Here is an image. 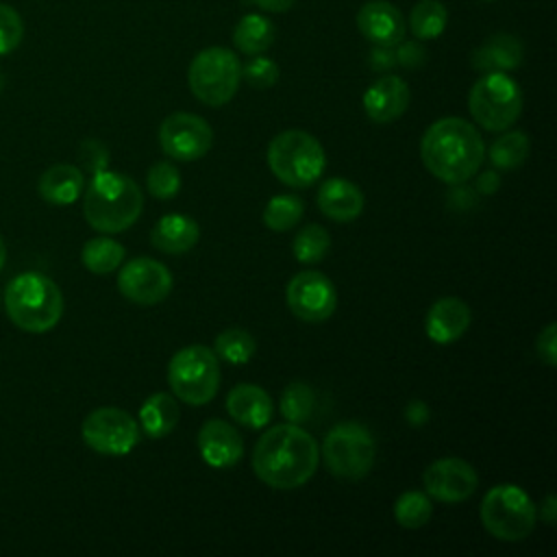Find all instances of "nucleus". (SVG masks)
Here are the masks:
<instances>
[{"mask_svg":"<svg viewBox=\"0 0 557 557\" xmlns=\"http://www.w3.org/2000/svg\"><path fill=\"white\" fill-rule=\"evenodd\" d=\"M168 385L176 400L207 405L220 389V359L202 344L185 346L170 359Z\"/></svg>","mask_w":557,"mask_h":557,"instance_id":"nucleus-6","label":"nucleus"},{"mask_svg":"<svg viewBox=\"0 0 557 557\" xmlns=\"http://www.w3.org/2000/svg\"><path fill=\"white\" fill-rule=\"evenodd\" d=\"M479 513L483 529L503 542L524 540L537 522V509L533 500L522 487L513 483L494 485L483 496Z\"/></svg>","mask_w":557,"mask_h":557,"instance_id":"nucleus-7","label":"nucleus"},{"mask_svg":"<svg viewBox=\"0 0 557 557\" xmlns=\"http://www.w3.org/2000/svg\"><path fill=\"white\" fill-rule=\"evenodd\" d=\"M363 205V191L348 178L331 176L318 189V209L335 222H350L359 218Z\"/></svg>","mask_w":557,"mask_h":557,"instance_id":"nucleus-21","label":"nucleus"},{"mask_svg":"<svg viewBox=\"0 0 557 557\" xmlns=\"http://www.w3.org/2000/svg\"><path fill=\"white\" fill-rule=\"evenodd\" d=\"M242 83L239 57L222 46H209L200 50L187 70L189 91L209 107L226 104Z\"/></svg>","mask_w":557,"mask_h":557,"instance_id":"nucleus-9","label":"nucleus"},{"mask_svg":"<svg viewBox=\"0 0 557 557\" xmlns=\"http://www.w3.org/2000/svg\"><path fill=\"white\" fill-rule=\"evenodd\" d=\"M172 272L157 259L137 257L122 265L117 274L120 294L135 305H157L172 292Z\"/></svg>","mask_w":557,"mask_h":557,"instance_id":"nucleus-14","label":"nucleus"},{"mask_svg":"<svg viewBox=\"0 0 557 557\" xmlns=\"http://www.w3.org/2000/svg\"><path fill=\"white\" fill-rule=\"evenodd\" d=\"M4 309L17 329L46 333L63 315V294L46 274L22 272L4 289Z\"/></svg>","mask_w":557,"mask_h":557,"instance_id":"nucleus-4","label":"nucleus"},{"mask_svg":"<svg viewBox=\"0 0 557 557\" xmlns=\"http://www.w3.org/2000/svg\"><path fill=\"white\" fill-rule=\"evenodd\" d=\"M331 248V235L320 224H307L302 226L294 242H292V255L300 263H318L326 257Z\"/></svg>","mask_w":557,"mask_h":557,"instance_id":"nucleus-34","label":"nucleus"},{"mask_svg":"<svg viewBox=\"0 0 557 557\" xmlns=\"http://www.w3.org/2000/svg\"><path fill=\"white\" fill-rule=\"evenodd\" d=\"M500 187V176L494 172V170H487V172H481L476 176V191L483 194V196H492L496 194Z\"/></svg>","mask_w":557,"mask_h":557,"instance_id":"nucleus-43","label":"nucleus"},{"mask_svg":"<svg viewBox=\"0 0 557 557\" xmlns=\"http://www.w3.org/2000/svg\"><path fill=\"white\" fill-rule=\"evenodd\" d=\"M524 57L522 41L511 33L490 35L474 52L472 67L479 72H511L520 67Z\"/></svg>","mask_w":557,"mask_h":557,"instance_id":"nucleus-22","label":"nucleus"},{"mask_svg":"<svg viewBox=\"0 0 557 557\" xmlns=\"http://www.w3.org/2000/svg\"><path fill=\"white\" fill-rule=\"evenodd\" d=\"M268 165L281 183L289 187H309L324 174L326 154L311 133L289 128L272 137L268 146Z\"/></svg>","mask_w":557,"mask_h":557,"instance_id":"nucleus-5","label":"nucleus"},{"mask_svg":"<svg viewBox=\"0 0 557 557\" xmlns=\"http://www.w3.org/2000/svg\"><path fill=\"white\" fill-rule=\"evenodd\" d=\"M139 422L117 407H98L81 424L83 442L91 450L111 457L128 455L139 444Z\"/></svg>","mask_w":557,"mask_h":557,"instance_id":"nucleus-11","label":"nucleus"},{"mask_svg":"<svg viewBox=\"0 0 557 557\" xmlns=\"http://www.w3.org/2000/svg\"><path fill=\"white\" fill-rule=\"evenodd\" d=\"M420 157L424 168L448 185L470 181L483 159L485 144L481 133L463 117H440L422 135Z\"/></svg>","mask_w":557,"mask_h":557,"instance_id":"nucleus-2","label":"nucleus"},{"mask_svg":"<svg viewBox=\"0 0 557 557\" xmlns=\"http://www.w3.org/2000/svg\"><path fill=\"white\" fill-rule=\"evenodd\" d=\"M398 48L394 50V57H396V65H403V67H422L424 61H426V50L422 44L418 41H400L396 44Z\"/></svg>","mask_w":557,"mask_h":557,"instance_id":"nucleus-39","label":"nucleus"},{"mask_svg":"<svg viewBox=\"0 0 557 557\" xmlns=\"http://www.w3.org/2000/svg\"><path fill=\"white\" fill-rule=\"evenodd\" d=\"M200 228L196 220L183 213H168L157 220L150 231V242L165 255H183L198 244Z\"/></svg>","mask_w":557,"mask_h":557,"instance_id":"nucleus-23","label":"nucleus"},{"mask_svg":"<svg viewBox=\"0 0 557 557\" xmlns=\"http://www.w3.org/2000/svg\"><path fill=\"white\" fill-rule=\"evenodd\" d=\"M281 416L292 422V424H305L307 420H311L313 409H315V394L313 389L302 383V381H292L283 394H281V403H278Z\"/></svg>","mask_w":557,"mask_h":557,"instance_id":"nucleus-31","label":"nucleus"},{"mask_svg":"<svg viewBox=\"0 0 557 557\" xmlns=\"http://www.w3.org/2000/svg\"><path fill=\"white\" fill-rule=\"evenodd\" d=\"M472 322L470 307L455 296H444L435 300L424 318V331L435 344H450L459 339Z\"/></svg>","mask_w":557,"mask_h":557,"instance_id":"nucleus-19","label":"nucleus"},{"mask_svg":"<svg viewBox=\"0 0 557 557\" xmlns=\"http://www.w3.org/2000/svg\"><path fill=\"white\" fill-rule=\"evenodd\" d=\"M320 448L300 424H276L255 444L252 470L268 487L296 490L318 470Z\"/></svg>","mask_w":557,"mask_h":557,"instance_id":"nucleus-1","label":"nucleus"},{"mask_svg":"<svg viewBox=\"0 0 557 557\" xmlns=\"http://www.w3.org/2000/svg\"><path fill=\"white\" fill-rule=\"evenodd\" d=\"M448 24V11L440 0H420L409 13V30L416 39L429 41L444 33Z\"/></svg>","mask_w":557,"mask_h":557,"instance_id":"nucleus-27","label":"nucleus"},{"mask_svg":"<svg viewBox=\"0 0 557 557\" xmlns=\"http://www.w3.org/2000/svg\"><path fill=\"white\" fill-rule=\"evenodd\" d=\"M429 418H431V411H429V407H426L424 400H411V403H407V407H405V420H407V424H411V426H422V424L429 422Z\"/></svg>","mask_w":557,"mask_h":557,"instance_id":"nucleus-41","label":"nucleus"},{"mask_svg":"<svg viewBox=\"0 0 557 557\" xmlns=\"http://www.w3.org/2000/svg\"><path fill=\"white\" fill-rule=\"evenodd\" d=\"M146 187L159 200L174 198L181 189V174L176 165H172L170 161L154 163L146 174Z\"/></svg>","mask_w":557,"mask_h":557,"instance_id":"nucleus-35","label":"nucleus"},{"mask_svg":"<svg viewBox=\"0 0 557 557\" xmlns=\"http://www.w3.org/2000/svg\"><path fill=\"white\" fill-rule=\"evenodd\" d=\"M485 2H494V0H485Z\"/></svg>","mask_w":557,"mask_h":557,"instance_id":"nucleus-49","label":"nucleus"},{"mask_svg":"<svg viewBox=\"0 0 557 557\" xmlns=\"http://www.w3.org/2000/svg\"><path fill=\"white\" fill-rule=\"evenodd\" d=\"M83 265L94 274H109L124 261V248L111 237H94L81 250Z\"/></svg>","mask_w":557,"mask_h":557,"instance_id":"nucleus-28","label":"nucleus"},{"mask_svg":"<svg viewBox=\"0 0 557 557\" xmlns=\"http://www.w3.org/2000/svg\"><path fill=\"white\" fill-rule=\"evenodd\" d=\"M285 300L298 320L324 322L337 307V292L326 274L318 270H302L289 278Z\"/></svg>","mask_w":557,"mask_h":557,"instance_id":"nucleus-12","label":"nucleus"},{"mask_svg":"<svg viewBox=\"0 0 557 557\" xmlns=\"http://www.w3.org/2000/svg\"><path fill=\"white\" fill-rule=\"evenodd\" d=\"M433 516V503L426 492H403L394 503V518L405 529H420Z\"/></svg>","mask_w":557,"mask_h":557,"instance_id":"nucleus-33","label":"nucleus"},{"mask_svg":"<svg viewBox=\"0 0 557 557\" xmlns=\"http://www.w3.org/2000/svg\"><path fill=\"white\" fill-rule=\"evenodd\" d=\"M472 120L490 131H507L522 113V91L507 72H485L468 94Z\"/></svg>","mask_w":557,"mask_h":557,"instance_id":"nucleus-8","label":"nucleus"},{"mask_svg":"<svg viewBox=\"0 0 557 557\" xmlns=\"http://www.w3.org/2000/svg\"><path fill=\"white\" fill-rule=\"evenodd\" d=\"M24 37V22L20 13L11 7L0 2V54L13 52Z\"/></svg>","mask_w":557,"mask_h":557,"instance_id":"nucleus-37","label":"nucleus"},{"mask_svg":"<svg viewBox=\"0 0 557 557\" xmlns=\"http://www.w3.org/2000/svg\"><path fill=\"white\" fill-rule=\"evenodd\" d=\"M555 511H557V505H555V496L548 494L544 498V503L540 505V518L546 522V524H555Z\"/></svg>","mask_w":557,"mask_h":557,"instance_id":"nucleus-46","label":"nucleus"},{"mask_svg":"<svg viewBox=\"0 0 557 557\" xmlns=\"http://www.w3.org/2000/svg\"><path fill=\"white\" fill-rule=\"evenodd\" d=\"M320 457L331 474L339 479H361L374 466L376 442L363 424L339 422L324 435Z\"/></svg>","mask_w":557,"mask_h":557,"instance_id":"nucleus-10","label":"nucleus"},{"mask_svg":"<svg viewBox=\"0 0 557 557\" xmlns=\"http://www.w3.org/2000/svg\"><path fill=\"white\" fill-rule=\"evenodd\" d=\"M83 194L85 220L100 233H122L141 215L144 196L139 185L126 174L100 170Z\"/></svg>","mask_w":557,"mask_h":557,"instance_id":"nucleus-3","label":"nucleus"},{"mask_svg":"<svg viewBox=\"0 0 557 557\" xmlns=\"http://www.w3.org/2000/svg\"><path fill=\"white\" fill-rule=\"evenodd\" d=\"M255 350H257L255 337L246 329H239V326L222 331L213 342L215 357L231 366H242V363L250 361Z\"/></svg>","mask_w":557,"mask_h":557,"instance_id":"nucleus-30","label":"nucleus"},{"mask_svg":"<svg viewBox=\"0 0 557 557\" xmlns=\"http://www.w3.org/2000/svg\"><path fill=\"white\" fill-rule=\"evenodd\" d=\"M2 87H4V74H2V70H0V91H2Z\"/></svg>","mask_w":557,"mask_h":557,"instance_id":"nucleus-48","label":"nucleus"},{"mask_svg":"<svg viewBox=\"0 0 557 557\" xmlns=\"http://www.w3.org/2000/svg\"><path fill=\"white\" fill-rule=\"evenodd\" d=\"M370 65L376 70V72H383V70H389L396 65V57H394V50L392 46H374L372 54H370Z\"/></svg>","mask_w":557,"mask_h":557,"instance_id":"nucleus-42","label":"nucleus"},{"mask_svg":"<svg viewBox=\"0 0 557 557\" xmlns=\"http://www.w3.org/2000/svg\"><path fill=\"white\" fill-rule=\"evenodd\" d=\"M85 189L83 170L72 163H57L48 168L39 181L37 191L50 205H72Z\"/></svg>","mask_w":557,"mask_h":557,"instance_id":"nucleus-24","label":"nucleus"},{"mask_svg":"<svg viewBox=\"0 0 557 557\" xmlns=\"http://www.w3.org/2000/svg\"><path fill=\"white\" fill-rule=\"evenodd\" d=\"M359 33L374 46H396L405 37V17L400 9L387 0H368L357 11Z\"/></svg>","mask_w":557,"mask_h":557,"instance_id":"nucleus-16","label":"nucleus"},{"mask_svg":"<svg viewBox=\"0 0 557 557\" xmlns=\"http://www.w3.org/2000/svg\"><path fill=\"white\" fill-rule=\"evenodd\" d=\"M411 100L409 85L396 74H383L363 91V111L376 124H389L398 120Z\"/></svg>","mask_w":557,"mask_h":557,"instance_id":"nucleus-17","label":"nucleus"},{"mask_svg":"<svg viewBox=\"0 0 557 557\" xmlns=\"http://www.w3.org/2000/svg\"><path fill=\"white\" fill-rule=\"evenodd\" d=\"M529 135L522 131H509L505 135H500L498 139L492 141L490 146V161L494 168L500 170H513L518 165H522L529 157Z\"/></svg>","mask_w":557,"mask_h":557,"instance_id":"nucleus-29","label":"nucleus"},{"mask_svg":"<svg viewBox=\"0 0 557 557\" xmlns=\"http://www.w3.org/2000/svg\"><path fill=\"white\" fill-rule=\"evenodd\" d=\"M226 411L235 422L248 429H261L272 420L274 403L259 385L239 383L226 396Z\"/></svg>","mask_w":557,"mask_h":557,"instance_id":"nucleus-20","label":"nucleus"},{"mask_svg":"<svg viewBox=\"0 0 557 557\" xmlns=\"http://www.w3.org/2000/svg\"><path fill=\"white\" fill-rule=\"evenodd\" d=\"M198 450L211 468H231L244 455V440L226 420H207L198 431Z\"/></svg>","mask_w":557,"mask_h":557,"instance_id":"nucleus-18","label":"nucleus"},{"mask_svg":"<svg viewBox=\"0 0 557 557\" xmlns=\"http://www.w3.org/2000/svg\"><path fill=\"white\" fill-rule=\"evenodd\" d=\"M274 41V24L261 13H246L233 30V44L239 52L255 57L263 54Z\"/></svg>","mask_w":557,"mask_h":557,"instance_id":"nucleus-26","label":"nucleus"},{"mask_svg":"<svg viewBox=\"0 0 557 557\" xmlns=\"http://www.w3.org/2000/svg\"><path fill=\"white\" fill-rule=\"evenodd\" d=\"M159 144L174 161H196L205 157L213 144L209 122L196 113H170L159 126Z\"/></svg>","mask_w":557,"mask_h":557,"instance_id":"nucleus-13","label":"nucleus"},{"mask_svg":"<svg viewBox=\"0 0 557 557\" xmlns=\"http://www.w3.org/2000/svg\"><path fill=\"white\" fill-rule=\"evenodd\" d=\"M424 492L440 503H463L479 485L476 470L459 457H442L426 466Z\"/></svg>","mask_w":557,"mask_h":557,"instance_id":"nucleus-15","label":"nucleus"},{"mask_svg":"<svg viewBox=\"0 0 557 557\" xmlns=\"http://www.w3.org/2000/svg\"><path fill=\"white\" fill-rule=\"evenodd\" d=\"M78 154H81L83 165H85L91 174H96V172H100V170H107L109 157H107V148H104L100 141H96V139H85V141L81 144Z\"/></svg>","mask_w":557,"mask_h":557,"instance_id":"nucleus-38","label":"nucleus"},{"mask_svg":"<svg viewBox=\"0 0 557 557\" xmlns=\"http://www.w3.org/2000/svg\"><path fill=\"white\" fill-rule=\"evenodd\" d=\"M178 422L176 396L168 392H157L148 396L139 409V429L144 435L157 440L165 437Z\"/></svg>","mask_w":557,"mask_h":557,"instance_id":"nucleus-25","label":"nucleus"},{"mask_svg":"<svg viewBox=\"0 0 557 557\" xmlns=\"http://www.w3.org/2000/svg\"><path fill=\"white\" fill-rule=\"evenodd\" d=\"M242 78L257 89H268L278 81V65L270 57L255 54L242 65Z\"/></svg>","mask_w":557,"mask_h":557,"instance_id":"nucleus-36","label":"nucleus"},{"mask_svg":"<svg viewBox=\"0 0 557 557\" xmlns=\"http://www.w3.org/2000/svg\"><path fill=\"white\" fill-rule=\"evenodd\" d=\"M294 2L296 0H255V4L268 13H285L287 9H292Z\"/></svg>","mask_w":557,"mask_h":557,"instance_id":"nucleus-45","label":"nucleus"},{"mask_svg":"<svg viewBox=\"0 0 557 557\" xmlns=\"http://www.w3.org/2000/svg\"><path fill=\"white\" fill-rule=\"evenodd\" d=\"M4 261H7V244H4V239L0 235V270L4 268Z\"/></svg>","mask_w":557,"mask_h":557,"instance_id":"nucleus-47","label":"nucleus"},{"mask_svg":"<svg viewBox=\"0 0 557 557\" xmlns=\"http://www.w3.org/2000/svg\"><path fill=\"white\" fill-rule=\"evenodd\" d=\"M305 213V205L298 196L294 194H281V196H272L263 209V224L270 231L283 233L294 228L300 218Z\"/></svg>","mask_w":557,"mask_h":557,"instance_id":"nucleus-32","label":"nucleus"},{"mask_svg":"<svg viewBox=\"0 0 557 557\" xmlns=\"http://www.w3.org/2000/svg\"><path fill=\"white\" fill-rule=\"evenodd\" d=\"M557 326L550 322L544 326V331L537 335V342H535V350H537V357L548 366L553 368L555 361H557Z\"/></svg>","mask_w":557,"mask_h":557,"instance_id":"nucleus-40","label":"nucleus"},{"mask_svg":"<svg viewBox=\"0 0 557 557\" xmlns=\"http://www.w3.org/2000/svg\"><path fill=\"white\" fill-rule=\"evenodd\" d=\"M472 189H466V187H459L450 194V202L453 207L457 209H470L474 205V194H470Z\"/></svg>","mask_w":557,"mask_h":557,"instance_id":"nucleus-44","label":"nucleus"}]
</instances>
